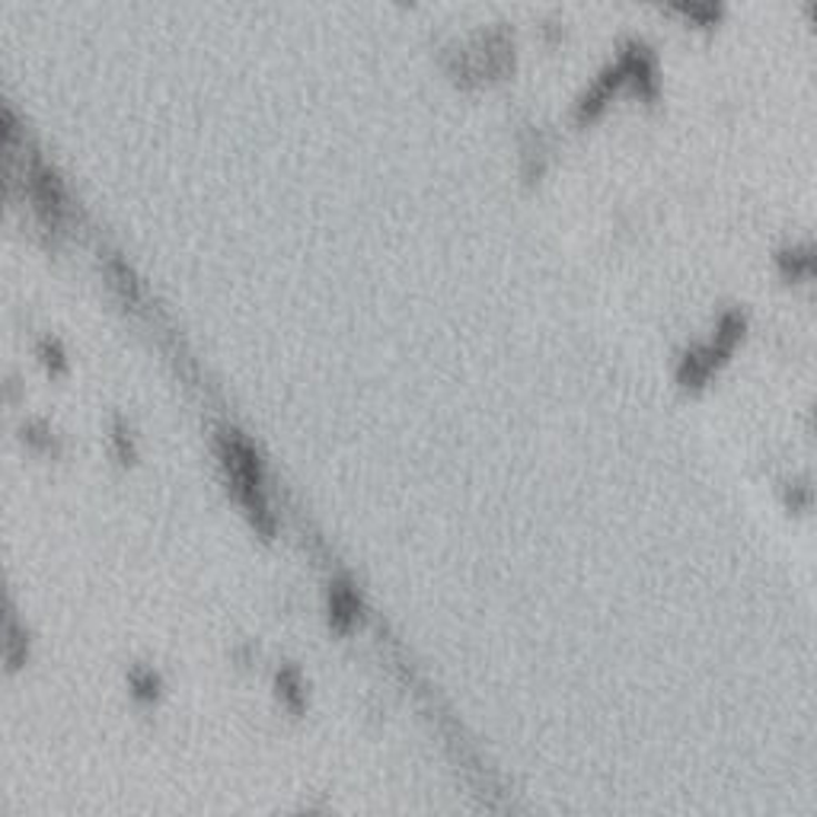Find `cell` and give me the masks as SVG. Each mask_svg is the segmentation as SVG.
Listing matches in <instances>:
<instances>
[{
    "label": "cell",
    "mask_w": 817,
    "mask_h": 817,
    "mask_svg": "<svg viewBox=\"0 0 817 817\" xmlns=\"http://www.w3.org/2000/svg\"><path fill=\"white\" fill-rule=\"evenodd\" d=\"M514 64H517V46L508 26H488L451 54V74L463 87L498 83L514 74Z\"/></svg>",
    "instance_id": "6da1fadb"
},
{
    "label": "cell",
    "mask_w": 817,
    "mask_h": 817,
    "mask_svg": "<svg viewBox=\"0 0 817 817\" xmlns=\"http://www.w3.org/2000/svg\"><path fill=\"white\" fill-rule=\"evenodd\" d=\"M221 457H224V470H228L230 483L236 498L243 502V508L250 511L259 531L272 534V517H269V505H265V492H262V470H259V457L255 451L236 434H224L221 437Z\"/></svg>",
    "instance_id": "7a4b0ae2"
},
{
    "label": "cell",
    "mask_w": 817,
    "mask_h": 817,
    "mask_svg": "<svg viewBox=\"0 0 817 817\" xmlns=\"http://www.w3.org/2000/svg\"><path fill=\"white\" fill-rule=\"evenodd\" d=\"M744 332H747V316L740 310H725L715 323V335L706 345H696L693 352L684 355L680 361V371L677 377L684 386H703V383L713 377L715 367H722L728 357L735 355L740 342H744Z\"/></svg>",
    "instance_id": "3957f363"
},
{
    "label": "cell",
    "mask_w": 817,
    "mask_h": 817,
    "mask_svg": "<svg viewBox=\"0 0 817 817\" xmlns=\"http://www.w3.org/2000/svg\"><path fill=\"white\" fill-rule=\"evenodd\" d=\"M773 265L786 284H817V240H798L776 250Z\"/></svg>",
    "instance_id": "277c9868"
},
{
    "label": "cell",
    "mask_w": 817,
    "mask_h": 817,
    "mask_svg": "<svg viewBox=\"0 0 817 817\" xmlns=\"http://www.w3.org/2000/svg\"><path fill=\"white\" fill-rule=\"evenodd\" d=\"M662 3L687 29H703V32L718 29L728 17V0H662Z\"/></svg>",
    "instance_id": "5b68a950"
},
{
    "label": "cell",
    "mask_w": 817,
    "mask_h": 817,
    "mask_svg": "<svg viewBox=\"0 0 817 817\" xmlns=\"http://www.w3.org/2000/svg\"><path fill=\"white\" fill-rule=\"evenodd\" d=\"M29 189H32V202L42 211V218L54 224L61 218V211H64V189H61L58 176L51 170H46L42 163H36L32 173H29Z\"/></svg>",
    "instance_id": "8992f818"
},
{
    "label": "cell",
    "mask_w": 817,
    "mask_h": 817,
    "mask_svg": "<svg viewBox=\"0 0 817 817\" xmlns=\"http://www.w3.org/2000/svg\"><path fill=\"white\" fill-rule=\"evenodd\" d=\"M357 611H361V604H357V594L352 591V585H345V582H339V585L330 591V623L339 629V633H345V629H352V623L357 619Z\"/></svg>",
    "instance_id": "52a82bcc"
},
{
    "label": "cell",
    "mask_w": 817,
    "mask_h": 817,
    "mask_svg": "<svg viewBox=\"0 0 817 817\" xmlns=\"http://www.w3.org/2000/svg\"><path fill=\"white\" fill-rule=\"evenodd\" d=\"M279 687L284 693V699L294 706V709H301L304 706V693H301V680H297V674L294 670H284L279 677Z\"/></svg>",
    "instance_id": "ba28073f"
},
{
    "label": "cell",
    "mask_w": 817,
    "mask_h": 817,
    "mask_svg": "<svg viewBox=\"0 0 817 817\" xmlns=\"http://www.w3.org/2000/svg\"><path fill=\"white\" fill-rule=\"evenodd\" d=\"M42 361H46V367H51L54 374L64 371V355H61L58 342H46V345H42Z\"/></svg>",
    "instance_id": "9c48e42d"
},
{
    "label": "cell",
    "mask_w": 817,
    "mask_h": 817,
    "mask_svg": "<svg viewBox=\"0 0 817 817\" xmlns=\"http://www.w3.org/2000/svg\"><path fill=\"white\" fill-rule=\"evenodd\" d=\"M131 684H134L141 699H153V696H157V677H153V674H134Z\"/></svg>",
    "instance_id": "30bf717a"
},
{
    "label": "cell",
    "mask_w": 817,
    "mask_h": 817,
    "mask_svg": "<svg viewBox=\"0 0 817 817\" xmlns=\"http://www.w3.org/2000/svg\"><path fill=\"white\" fill-rule=\"evenodd\" d=\"M801 20H805L811 39L817 42V0H801Z\"/></svg>",
    "instance_id": "8fae6325"
},
{
    "label": "cell",
    "mask_w": 817,
    "mask_h": 817,
    "mask_svg": "<svg viewBox=\"0 0 817 817\" xmlns=\"http://www.w3.org/2000/svg\"><path fill=\"white\" fill-rule=\"evenodd\" d=\"M115 444H119V454H122V460H125V463L131 457H134V454H131V441H128L125 432H122V428L115 432Z\"/></svg>",
    "instance_id": "7c38bea8"
}]
</instances>
